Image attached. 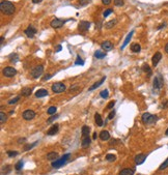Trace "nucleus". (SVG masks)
Masks as SVG:
<instances>
[{"mask_svg":"<svg viewBox=\"0 0 168 175\" xmlns=\"http://www.w3.org/2000/svg\"><path fill=\"white\" fill-rule=\"evenodd\" d=\"M0 11H1L2 14L6 15V16H11V15H13L15 13L16 7H15V5L11 1L3 0L0 3Z\"/></svg>","mask_w":168,"mask_h":175,"instance_id":"nucleus-1","label":"nucleus"},{"mask_svg":"<svg viewBox=\"0 0 168 175\" xmlns=\"http://www.w3.org/2000/svg\"><path fill=\"white\" fill-rule=\"evenodd\" d=\"M68 158H70V153H67V155H65L62 158L54 161V162L51 164V166H52L53 168H60V167H62L63 165L67 164V162L68 161Z\"/></svg>","mask_w":168,"mask_h":175,"instance_id":"nucleus-2","label":"nucleus"},{"mask_svg":"<svg viewBox=\"0 0 168 175\" xmlns=\"http://www.w3.org/2000/svg\"><path fill=\"white\" fill-rule=\"evenodd\" d=\"M158 120V117L156 115H151V113H144L142 115V122L145 124H152Z\"/></svg>","mask_w":168,"mask_h":175,"instance_id":"nucleus-3","label":"nucleus"},{"mask_svg":"<svg viewBox=\"0 0 168 175\" xmlns=\"http://www.w3.org/2000/svg\"><path fill=\"white\" fill-rule=\"evenodd\" d=\"M52 91L54 93H61V92L66 91V85L61 82H56L52 85Z\"/></svg>","mask_w":168,"mask_h":175,"instance_id":"nucleus-4","label":"nucleus"},{"mask_svg":"<svg viewBox=\"0 0 168 175\" xmlns=\"http://www.w3.org/2000/svg\"><path fill=\"white\" fill-rule=\"evenodd\" d=\"M43 73H44V66H43V65H36L33 70H31L30 74H31V77H32V78L37 79V78H39V77L43 75Z\"/></svg>","mask_w":168,"mask_h":175,"instance_id":"nucleus-5","label":"nucleus"},{"mask_svg":"<svg viewBox=\"0 0 168 175\" xmlns=\"http://www.w3.org/2000/svg\"><path fill=\"white\" fill-rule=\"evenodd\" d=\"M2 73H3V75H4L5 77L12 78V77H14V76L17 75V70L14 69V68H12V66H6V68L3 69Z\"/></svg>","mask_w":168,"mask_h":175,"instance_id":"nucleus-6","label":"nucleus"},{"mask_svg":"<svg viewBox=\"0 0 168 175\" xmlns=\"http://www.w3.org/2000/svg\"><path fill=\"white\" fill-rule=\"evenodd\" d=\"M152 86H154V89H156V90H160L161 88L163 87V79H162V77L160 75L155 77L154 82H152Z\"/></svg>","mask_w":168,"mask_h":175,"instance_id":"nucleus-7","label":"nucleus"},{"mask_svg":"<svg viewBox=\"0 0 168 175\" xmlns=\"http://www.w3.org/2000/svg\"><path fill=\"white\" fill-rule=\"evenodd\" d=\"M65 23H66V22H65L63 20H60V19L55 18V19H53V20L51 21L50 25H51V27H52V28L56 29V28H60V27H62Z\"/></svg>","mask_w":168,"mask_h":175,"instance_id":"nucleus-8","label":"nucleus"},{"mask_svg":"<svg viewBox=\"0 0 168 175\" xmlns=\"http://www.w3.org/2000/svg\"><path fill=\"white\" fill-rule=\"evenodd\" d=\"M22 117L25 119V120H31L35 117V112L33 110H25L22 114Z\"/></svg>","mask_w":168,"mask_h":175,"instance_id":"nucleus-9","label":"nucleus"},{"mask_svg":"<svg viewBox=\"0 0 168 175\" xmlns=\"http://www.w3.org/2000/svg\"><path fill=\"white\" fill-rule=\"evenodd\" d=\"M89 27H90V22H88V21H81L78 26V28L81 32H86L89 29Z\"/></svg>","mask_w":168,"mask_h":175,"instance_id":"nucleus-10","label":"nucleus"},{"mask_svg":"<svg viewBox=\"0 0 168 175\" xmlns=\"http://www.w3.org/2000/svg\"><path fill=\"white\" fill-rule=\"evenodd\" d=\"M162 59V54L160 52H157L155 53V55L152 56V58H151V63H152V66H157L158 65V63H159V61Z\"/></svg>","mask_w":168,"mask_h":175,"instance_id":"nucleus-11","label":"nucleus"},{"mask_svg":"<svg viewBox=\"0 0 168 175\" xmlns=\"http://www.w3.org/2000/svg\"><path fill=\"white\" fill-rule=\"evenodd\" d=\"M145 159H146V155H144V153H140V155H137L136 157H135V164L136 165H142L144 162H145Z\"/></svg>","mask_w":168,"mask_h":175,"instance_id":"nucleus-12","label":"nucleus"},{"mask_svg":"<svg viewBox=\"0 0 168 175\" xmlns=\"http://www.w3.org/2000/svg\"><path fill=\"white\" fill-rule=\"evenodd\" d=\"M36 33V29L33 28L32 26H28L26 29H25V34L27 35L29 38H32Z\"/></svg>","mask_w":168,"mask_h":175,"instance_id":"nucleus-13","label":"nucleus"},{"mask_svg":"<svg viewBox=\"0 0 168 175\" xmlns=\"http://www.w3.org/2000/svg\"><path fill=\"white\" fill-rule=\"evenodd\" d=\"M101 47H102V49L105 50V51H111L112 48H113V45H112L111 42H109V40H105V42L102 43Z\"/></svg>","mask_w":168,"mask_h":175,"instance_id":"nucleus-14","label":"nucleus"},{"mask_svg":"<svg viewBox=\"0 0 168 175\" xmlns=\"http://www.w3.org/2000/svg\"><path fill=\"white\" fill-rule=\"evenodd\" d=\"M58 131H59V126H58V124H54V125H52L51 126V128L47 132V135H49V136H53V135H55V134H57L58 133Z\"/></svg>","mask_w":168,"mask_h":175,"instance_id":"nucleus-15","label":"nucleus"},{"mask_svg":"<svg viewBox=\"0 0 168 175\" xmlns=\"http://www.w3.org/2000/svg\"><path fill=\"white\" fill-rule=\"evenodd\" d=\"M133 33H134V30H132L129 34L127 35V37H126V39H125L123 44H122V45H121V47H120V50H123V49L126 48V46L130 43V40H131V38H132V35H133Z\"/></svg>","mask_w":168,"mask_h":175,"instance_id":"nucleus-16","label":"nucleus"},{"mask_svg":"<svg viewBox=\"0 0 168 175\" xmlns=\"http://www.w3.org/2000/svg\"><path fill=\"white\" fill-rule=\"evenodd\" d=\"M100 139L102 141H108L110 139V134L107 131H102L100 133Z\"/></svg>","mask_w":168,"mask_h":175,"instance_id":"nucleus-17","label":"nucleus"},{"mask_svg":"<svg viewBox=\"0 0 168 175\" xmlns=\"http://www.w3.org/2000/svg\"><path fill=\"white\" fill-rule=\"evenodd\" d=\"M58 158H59L58 153H57V152H54V151L49 152V153L47 155V159H48V161H52V162H54V161L58 159Z\"/></svg>","mask_w":168,"mask_h":175,"instance_id":"nucleus-18","label":"nucleus"},{"mask_svg":"<svg viewBox=\"0 0 168 175\" xmlns=\"http://www.w3.org/2000/svg\"><path fill=\"white\" fill-rule=\"evenodd\" d=\"M105 80H106V77H103V78H102L99 82H96L93 85H91V86H90V88H89L88 90H89V91H92V90H95L96 88H98L99 86H101L102 84L104 83V81H105Z\"/></svg>","mask_w":168,"mask_h":175,"instance_id":"nucleus-19","label":"nucleus"},{"mask_svg":"<svg viewBox=\"0 0 168 175\" xmlns=\"http://www.w3.org/2000/svg\"><path fill=\"white\" fill-rule=\"evenodd\" d=\"M47 95H48V91L46 89H38L35 92V96L36 97H44V96H47Z\"/></svg>","mask_w":168,"mask_h":175,"instance_id":"nucleus-20","label":"nucleus"},{"mask_svg":"<svg viewBox=\"0 0 168 175\" xmlns=\"http://www.w3.org/2000/svg\"><path fill=\"white\" fill-rule=\"evenodd\" d=\"M90 138H89V136H87V137H83V139H82V142H81V145H82V148H87L88 146H89V144H90Z\"/></svg>","mask_w":168,"mask_h":175,"instance_id":"nucleus-21","label":"nucleus"},{"mask_svg":"<svg viewBox=\"0 0 168 175\" xmlns=\"http://www.w3.org/2000/svg\"><path fill=\"white\" fill-rule=\"evenodd\" d=\"M119 175H134V170L133 169H130V168H126V169H122Z\"/></svg>","mask_w":168,"mask_h":175,"instance_id":"nucleus-22","label":"nucleus"},{"mask_svg":"<svg viewBox=\"0 0 168 175\" xmlns=\"http://www.w3.org/2000/svg\"><path fill=\"white\" fill-rule=\"evenodd\" d=\"M81 90V87L78 85V84H74V85H72L70 89H68V92L70 93H76V92H78V91H80Z\"/></svg>","mask_w":168,"mask_h":175,"instance_id":"nucleus-23","label":"nucleus"},{"mask_svg":"<svg viewBox=\"0 0 168 175\" xmlns=\"http://www.w3.org/2000/svg\"><path fill=\"white\" fill-rule=\"evenodd\" d=\"M95 121H96L98 126H102V125H103V120H102L101 115H100L99 113H96V114H95Z\"/></svg>","mask_w":168,"mask_h":175,"instance_id":"nucleus-24","label":"nucleus"},{"mask_svg":"<svg viewBox=\"0 0 168 175\" xmlns=\"http://www.w3.org/2000/svg\"><path fill=\"white\" fill-rule=\"evenodd\" d=\"M21 93H22L23 96H29V95L32 93V88H29V87L24 88V89H22Z\"/></svg>","mask_w":168,"mask_h":175,"instance_id":"nucleus-25","label":"nucleus"},{"mask_svg":"<svg viewBox=\"0 0 168 175\" xmlns=\"http://www.w3.org/2000/svg\"><path fill=\"white\" fill-rule=\"evenodd\" d=\"M140 50H141V46H140L139 44H133V45L131 46V51H132V52L139 53Z\"/></svg>","mask_w":168,"mask_h":175,"instance_id":"nucleus-26","label":"nucleus"},{"mask_svg":"<svg viewBox=\"0 0 168 175\" xmlns=\"http://www.w3.org/2000/svg\"><path fill=\"white\" fill-rule=\"evenodd\" d=\"M89 132H90V130H89V127H88L87 125H83V126H82V131H81L82 137H87V136H89Z\"/></svg>","mask_w":168,"mask_h":175,"instance_id":"nucleus-27","label":"nucleus"},{"mask_svg":"<svg viewBox=\"0 0 168 175\" xmlns=\"http://www.w3.org/2000/svg\"><path fill=\"white\" fill-rule=\"evenodd\" d=\"M105 56H106V53L103 52V51L98 50V51L95 52V57L98 58V59H103V58H105Z\"/></svg>","mask_w":168,"mask_h":175,"instance_id":"nucleus-28","label":"nucleus"},{"mask_svg":"<svg viewBox=\"0 0 168 175\" xmlns=\"http://www.w3.org/2000/svg\"><path fill=\"white\" fill-rule=\"evenodd\" d=\"M115 24H116V20H111V21H108V22L105 24V28L110 29V28H112Z\"/></svg>","mask_w":168,"mask_h":175,"instance_id":"nucleus-29","label":"nucleus"},{"mask_svg":"<svg viewBox=\"0 0 168 175\" xmlns=\"http://www.w3.org/2000/svg\"><path fill=\"white\" fill-rule=\"evenodd\" d=\"M142 70H143L144 73H146L149 77H151V68H150L147 64H143V66H142Z\"/></svg>","mask_w":168,"mask_h":175,"instance_id":"nucleus-30","label":"nucleus"},{"mask_svg":"<svg viewBox=\"0 0 168 175\" xmlns=\"http://www.w3.org/2000/svg\"><path fill=\"white\" fill-rule=\"evenodd\" d=\"M11 170H12V167L11 166H4V167H2V172H1V174L4 175V174H8L9 172H11Z\"/></svg>","mask_w":168,"mask_h":175,"instance_id":"nucleus-31","label":"nucleus"},{"mask_svg":"<svg viewBox=\"0 0 168 175\" xmlns=\"http://www.w3.org/2000/svg\"><path fill=\"white\" fill-rule=\"evenodd\" d=\"M56 111H57V108H56V107H54V106H52V107H50V108L48 109L47 113H48L49 115H54V114L56 113Z\"/></svg>","mask_w":168,"mask_h":175,"instance_id":"nucleus-32","label":"nucleus"},{"mask_svg":"<svg viewBox=\"0 0 168 175\" xmlns=\"http://www.w3.org/2000/svg\"><path fill=\"white\" fill-rule=\"evenodd\" d=\"M100 95H101L102 99H107V97L109 96V91H108L107 89H105V90H102L101 92H100Z\"/></svg>","mask_w":168,"mask_h":175,"instance_id":"nucleus-33","label":"nucleus"},{"mask_svg":"<svg viewBox=\"0 0 168 175\" xmlns=\"http://www.w3.org/2000/svg\"><path fill=\"white\" fill-rule=\"evenodd\" d=\"M166 168H168V158L161 164V166L159 167V170H164V169H166Z\"/></svg>","mask_w":168,"mask_h":175,"instance_id":"nucleus-34","label":"nucleus"},{"mask_svg":"<svg viewBox=\"0 0 168 175\" xmlns=\"http://www.w3.org/2000/svg\"><path fill=\"white\" fill-rule=\"evenodd\" d=\"M23 166H24V162L21 159V161H19L17 164H16V166H15V169L19 171V170H21V169L23 168Z\"/></svg>","mask_w":168,"mask_h":175,"instance_id":"nucleus-35","label":"nucleus"},{"mask_svg":"<svg viewBox=\"0 0 168 175\" xmlns=\"http://www.w3.org/2000/svg\"><path fill=\"white\" fill-rule=\"evenodd\" d=\"M7 119V116L5 115L4 112H0V123H4Z\"/></svg>","mask_w":168,"mask_h":175,"instance_id":"nucleus-36","label":"nucleus"},{"mask_svg":"<svg viewBox=\"0 0 168 175\" xmlns=\"http://www.w3.org/2000/svg\"><path fill=\"white\" fill-rule=\"evenodd\" d=\"M75 64L76 65H83L84 64V61L80 58L79 55H77V58H76V61H75Z\"/></svg>","mask_w":168,"mask_h":175,"instance_id":"nucleus-37","label":"nucleus"},{"mask_svg":"<svg viewBox=\"0 0 168 175\" xmlns=\"http://www.w3.org/2000/svg\"><path fill=\"white\" fill-rule=\"evenodd\" d=\"M6 155H7L9 158H15V157H17L18 155H19V152H18V151H12V150H8V151L6 152Z\"/></svg>","mask_w":168,"mask_h":175,"instance_id":"nucleus-38","label":"nucleus"},{"mask_svg":"<svg viewBox=\"0 0 168 175\" xmlns=\"http://www.w3.org/2000/svg\"><path fill=\"white\" fill-rule=\"evenodd\" d=\"M19 101H20V96H16V97H14V99L8 101V105H14V104L18 103Z\"/></svg>","mask_w":168,"mask_h":175,"instance_id":"nucleus-39","label":"nucleus"},{"mask_svg":"<svg viewBox=\"0 0 168 175\" xmlns=\"http://www.w3.org/2000/svg\"><path fill=\"white\" fill-rule=\"evenodd\" d=\"M115 156L114 155H112V153H108L107 156H106V159L107 161H109V162H113V161H115Z\"/></svg>","mask_w":168,"mask_h":175,"instance_id":"nucleus-40","label":"nucleus"},{"mask_svg":"<svg viewBox=\"0 0 168 175\" xmlns=\"http://www.w3.org/2000/svg\"><path fill=\"white\" fill-rule=\"evenodd\" d=\"M36 144H37V141H36V142H34V143H32V144L26 145V146L24 147V150H26V151H27V150H29V149H32V148H33V147L35 146V145H36Z\"/></svg>","mask_w":168,"mask_h":175,"instance_id":"nucleus-41","label":"nucleus"},{"mask_svg":"<svg viewBox=\"0 0 168 175\" xmlns=\"http://www.w3.org/2000/svg\"><path fill=\"white\" fill-rule=\"evenodd\" d=\"M112 13H113V11H112L111 8H109V9H106V11L103 13V17L107 18L108 16H109V15H110V14H112Z\"/></svg>","mask_w":168,"mask_h":175,"instance_id":"nucleus-42","label":"nucleus"},{"mask_svg":"<svg viewBox=\"0 0 168 175\" xmlns=\"http://www.w3.org/2000/svg\"><path fill=\"white\" fill-rule=\"evenodd\" d=\"M18 59H19V57H18L17 54H12L9 56V60L11 61H18Z\"/></svg>","mask_w":168,"mask_h":175,"instance_id":"nucleus-43","label":"nucleus"},{"mask_svg":"<svg viewBox=\"0 0 168 175\" xmlns=\"http://www.w3.org/2000/svg\"><path fill=\"white\" fill-rule=\"evenodd\" d=\"M56 118H58V115H55V114H54V115H52V116H51L50 118H49V119L47 120V122H48V123L53 122V121H54V120H55Z\"/></svg>","mask_w":168,"mask_h":175,"instance_id":"nucleus-44","label":"nucleus"},{"mask_svg":"<svg viewBox=\"0 0 168 175\" xmlns=\"http://www.w3.org/2000/svg\"><path fill=\"white\" fill-rule=\"evenodd\" d=\"M123 0H114V4L116 5V6H122L123 5Z\"/></svg>","mask_w":168,"mask_h":175,"instance_id":"nucleus-45","label":"nucleus"},{"mask_svg":"<svg viewBox=\"0 0 168 175\" xmlns=\"http://www.w3.org/2000/svg\"><path fill=\"white\" fill-rule=\"evenodd\" d=\"M114 116H115V111L113 110V111H111V112L109 113V115H108V118H107V119H113V118H114Z\"/></svg>","mask_w":168,"mask_h":175,"instance_id":"nucleus-46","label":"nucleus"},{"mask_svg":"<svg viewBox=\"0 0 168 175\" xmlns=\"http://www.w3.org/2000/svg\"><path fill=\"white\" fill-rule=\"evenodd\" d=\"M114 105H115V101H111V102L108 104L107 108H108V109H112V108L114 107Z\"/></svg>","mask_w":168,"mask_h":175,"instance_id":"nucleus-47","label":"nucleus"},{"mask_svg":"<svg viewBox=\"0 0 168 175\" xmlns=\"http://www.w3.org/2000/svg\"><path fill=\"white\" fill-rule=\"evenodd\" d=\"M88 2H89V0H79V3L81 5H86Z\"/></svg>","mask_w":168,"mask_h":175,"instance_id":"nucleus-48","label":"nucleus"},{"mask_svg":"<svg viewBox=\"0 0 168 175\" xmlns=\"http://www.w3.org/2000/svg\"><path fill=\"white\" fill-rule=\"evenodd\" d=\"M162 108L165 109V108H168V101H165L162 103Z\"/></svg>","mask_w":168,"mask_h":175,"instance_id":"nucleus-49","label":"nucleus"},{"mask_svg":"<svg viewBox=\"0 0 168 175\" xmlns=\"http://www.w3.org/2000/svg\"><path fill=\"white\" fill-rule=\"evenodd\" d=\"M102 2H103L105 5H108V4L111 3V0H102Z\"/></svg>","mask_w":168,"mask_h":175,"instance_id":"nucleus-50","label":"nucleus"},{"mask_svg":"<svg viewBox=\"0 0 168 175\" xmlns=\"http://www.w3.org/2000/svg\"><path fill=\"white\" fill-rule=\"evenodd\" d=\"M51 77H52V75H47V76H45V77L43 78V81H47L48 79H50Z\"/></svg>","mask_w":168,"mask_h":175,"instance_id":"nucleus-51","label":"nucleus"},{"mask_svg":"<svg viewBox=\"0 0 168 175\" xmlns=\"http://www.w3.org/2000/svg\"><path fill=\"white\" fill-rule=\"evenodd\" d=\"M61 49H62V48H61V45H58L57 48L55 49V52H59V51H61Z\"/></svg>","mask_w":168,"mask_h":175,"instance_id":"nucleus-52","label":"nucleus"},{"mask_svg":"<svg viewBox=\"0 0 168 175\" xmlns=\"http://www.w3.org/2000/svg\"><path fill=\"white\" fill-rule=\"evenodd\" d=\"M165 26H166V24H165V23H163V24H161V25H160V26H159V27H158V30H160V29H162V28H163V27H165Z\"/></svg>","mask_w":168,"mask_h":175,"instance_id":"nucleus-53","label":"nucleus"},{"mask_svg":"<svg viewBox=\"0 0 168 175\" xmlns=\"http://www.w3.org/2000/svg\"><path fill=\"white\" fill-rule=\"evenodd\" d=\"M25 141H26V138H23V139H19L18 142H19V143H23V142H25Z\"/></svg>","mask_w":168,"mask_h":175,"instance_id":"nucleus-54","label":"nucleus"},{"mask_svg":"<svg viewBox=\"0 0 168 175\" xmlns=\"http://www.w3.org/2000/svg\"><path fill=\"white\" fill-rule=\"evenodd\" d=\"M92 138L96 140V139L98 138V134H97V133H93V135H92Z\"/></svg>","mask_w":168,"mask_h":175,"instance_id":"nucleus-55","label":"nucleus"},{"mask_svg":"<svg viewBox=\"0 0 168 175\" xmlns=\"http://www.w3.org/2000/svg\"><path fill=\"white\" fill-rule=\"evenodd\" d=\"M164 49H165V52L168 54V43L166 44V45H165V48H164Z\"/></svg>","mask_w":168,"mask_h":175,"instance_id":"nucleus-56","label":"nucleus"},{"mask_svg":"<svg viewBox=\"0 0 168 175\" xmlns=\"http://www.w3.org/2000/svg\"><path fill=\"white\" fill-rule=\"evenodd\" d=\"M43 0H32V2L33 3H39V2H42Z\"/></svg>","mask_w":168,"mask_h":175,"instance_id":"nucleus-57","label":"nucleus"},{"mask_svg":"<svg viewBox=\"0 0 168 175\" xmlns=\"http://www.w3.org/2000/svg\"><path fill=\"white\" fill-rule=\"evenodd\" d=\"M3 40H4V37H3V36H2V37H1V46H2V45H3Z\"/></svg>","mask_w":168,"mask_h":175,"instance_id":"nucleus-58","label":"nucleus"},{"mask_svg":"<svg viewBox=\"0 0 168 175\" xmlns=\"http://www.w3.org/2000/svg\"><path fill=\"white\" fill-rule=\"evenodd\" d=\"M14 113H15V111H11V112H9V115H13Z\"/></svg>","mask_w":168,"mask_h":175,"instance_id":"nucleus-59","label":"nucleus"},{"mask_svg":"<svg viewBox=\"0 0 168 175\" xmlns=\"http://www.w3.org/2000/svg\"><path fill=\"white\" fill-rule=\"evenodd\" d=\"M165 135H166V136H168V128L166 130V132H165Z\"/></svg>","mask_w":168,"mask_h":175,"instance_id":"nucleus-60","label":"nucleus"}]
</instances>
